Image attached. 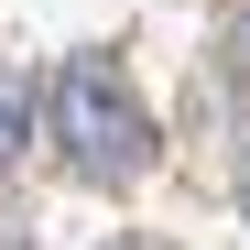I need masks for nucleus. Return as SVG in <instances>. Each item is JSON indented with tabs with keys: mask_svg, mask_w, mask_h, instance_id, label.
I'll return each mask as SVG.
<instances>
[{
	"mask_svg": "<svg viewBox=\"0 0 250 250\" xmlns=\"http://www.w3.org/2000/svg\"><path fill=\"white\" fill-rule=\"evenodd\" d=\"M120 250H131V239H120Z\"/></svg>",
	"mask_w": 250,
	"mask_h": 250,
	"instance_id": "nucleus-3",
	"label": "nucleus"
},
{
	"mask_svg": "<svg viewBox=\"0 0 250 250\" xmlns=\"http://www.w3.org/2000/svg\"><path fill=\"white\" fill-rule=\"evenodd\" d=\"M55 152L87 185H131L142 163H152V120H142L131 76H120L109 55H65L55 65Z\"/></svg>",
	"mask_w": 250,
	"mask_h": 250,
	"instance_id": "nucleus-1",
	"label": "nucleus"
},
{
	"mask_svg": "<svg viewBox=\"0 0 250 250\" xmlns=\"http://www.w3.org/2000/svg\"><path fill=\"white\" fill-rule=\"evenodd\" d=\"M22 142H33V76H22V65H0V174L22 163Z\"/></svg>",
	"mask_w": 250,
	"mask_h": 250,
	"instance_id": "nucleus-2",
	"label": "nucleus"
}]
</instances>
